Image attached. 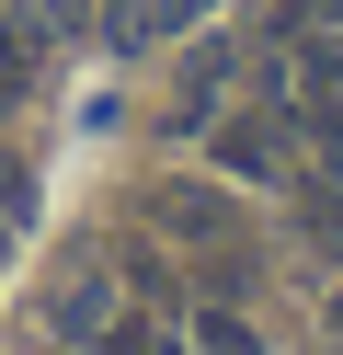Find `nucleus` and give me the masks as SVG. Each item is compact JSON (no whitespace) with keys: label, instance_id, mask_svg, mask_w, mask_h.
Segmentation results:
<instances>
[{"label":"nucleus","instance_id":"f257e3e1","mask_svg":"<svg viewBox=\"0 0 343 355\" xmlns=\"http://www.w3.org/2000/svg\"><path fill=\"white\" fill-rule=\"evenodd\" d=\"M114 321H126L114 252H58V275H46V344H103Z\"/></svg>","mask_w":343,"mask_h":355},{"label":"nucleus","instance_id":"39448f33","mask_svg":"<svg viewBox=\"0 0 343 355\" xmlns=\"http://www.w3.org/2000/svg\"><path fill=\"white\" fill-rule=\"evenodd\" d=\"M297 218H309L320 252H343V195H320V184H309V195H297Z\"/></svg>","mask_w":343,"mask_h":355},{"label":"nucleus","instance_id":"20e7f679","mask_svg":"<svg viewBox=\"0 0 343 355\" xmlns=\"http://www.w3.org/2000/svg\"><path fill=\"white\" fill-rule=\"evenodd\" d=\"M195 355H263V344H252L240 309H206V321H195Z\"/></svg>","mask_w":343,"mask_h":355},{"label":"nucleus","instance_id":"0eeeda50","mask_svg":"<svg viewBox=\"0 0 343 355\" xmlns=\"http://www.w3.org/2000/svg\"><path fill=\"white\" fill-rule=\"evenodd\" d=\"M0 252H12V218H0Z\"/></svg>","mask_w":343,"mask_h":355},{"label":"nucleus","instance_id":"7ed1b4c3","mask_svg":"<svg viewBox=\"0 0 343 355\" xmlns=\"http://www.w3.org/2000/svg\"><path fill=\"white\" fill-rule=\"evenodd\" d=\"M218 172H229V184H286V172H297L286 115H229L218 126Z\"/></svg>","mask_w":343,"mask_h":355},{"label":"nucleus","instance_id":"f03ea898","mask_svg":"<svg viewBox=\"0 0 343 355\" xmlns=\"http://www.w3.org/2000/svg\"><path fill=\"white\" fill-rule=\"evenodd\" d=\"M149 218L172 241H195V252H240V207L218 184H149Z\"/></svg>","mask_w":343,"mask_h":355},{"label":"nucleus","instance_id":"6e6552de","mask_svg":"<svg viewBox=\"0 0 343 355\" xmlns=\"http://www.w3.org/2000/svg\"><path fill=\"white\" fill-rule=\"evenodd\" d=\"M332 355H343V344H332Z\"/></svg>","mask_w":343,"mask_h":355},{"label":"nucleus","instance_id":"423d86ee","mask_svg":"<svg viewBox=\"0 0 343 355\" xmlns=\"http://www.w3.org/2000/svg\"><path fill=\"white\" fill-rule=\"evenodd\" d=\"M332 332H343V286H332Z\"/></svg>","mask_w":343,"mask_h":355}]
</instances>
